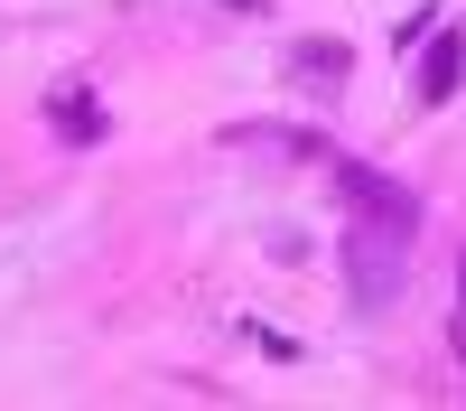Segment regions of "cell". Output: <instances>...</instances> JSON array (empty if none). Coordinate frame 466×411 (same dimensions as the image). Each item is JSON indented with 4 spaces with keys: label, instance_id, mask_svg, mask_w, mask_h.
Returning a JSON list of instances; mask_svg holds the SVG:
<instances>
[{
    "label": "cell",
    "instance_id": "1",
    "mask_svg": "<svg viewBox=\"0 0 466 411\" xmlns=\"http://www.w3.org/2000/svg\"><path fill=\"white\" fill-rule=\"evenodd\" d=\"M401 272H410V234L401 224H345V281H355V299L364 309H382V299L401 290Z\"/></svg>",
    "mask_w": 466,
    "mask_h": 411
},
{
    "label": "cell",
    "instance_id": "2",
    "mask_svg": "<svg viewBox=\"0 0 466 411\" xmlns=\"http://www.w3.org/2000/svg\"><path fill=\"white\" fill-rule=\"evenodd\" d=\"M327 178H336V197L355 206L364 224H401V234L420 224V197H410L401 178H382L373 159H345V149H327Z\"/></svg>",
    "mask_w": 466,
    "mask_h": 411
},
{
    "label": "cell",
    "instance_id": "3",
    "mask_svg": "<svg viewBox=\"0 0 466 411\" xmlns=\"http://www.w3.org/2000/svg\"><path fill=\"white\" fill-rule=\"evenodd\" d=\"M289 75H299L308 94H336L345 75H355V57H345V37H299V47H289Z\"/></svg>",
    "mask_w": 466,
    "mask_h": 411
},
{
    "label": "cell",
    "instance_id": "4",
    "mask_svg": "<svg viewBox=\"0 0 466 411\" xmlns=\"http://www.w3.org/2000/svg\"><path fill=\"white\" fill-rule=\"evenodd\" d=\"M457 75H466V37L439 28V37H430V57H420V103H448V94H457Z\"/></svg>",
    "mask_w": 466,
    "mask_h": 411
},
{
    "label": "cell",
    "instance_id": "5",
    "mask_svg": "<svg viewBox=\"0 0 466 411\" xmlns=\"http://www.w3.org/2000/svg\"><path fill=\"white\" fill-rule=\"evenodd\" d=\"M47 122H56V140H75V149H85V140H103V103H94L85 85H66V94L47 103Z\"/></svg>",
    "mask_w": 466,
    "mask_h": 411
},
{
    "label": "cell",
    "instance_id": "6",
    "mask_svg": "<svg viewBox=\"0 0 466 411\" xmlns=\"http://www.w3.org/2000/svg\"><path fill=\"white\" fill-rule=\"evenodd\" d=\"M457 355H466V252H457Z\"/></svg>",
    "mask_w": 466,
    "mask_h": 411
}]
</instances>
